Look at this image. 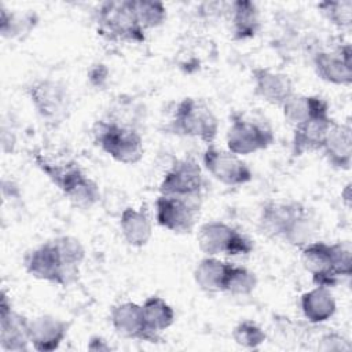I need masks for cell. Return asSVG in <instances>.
<instances>
[{
  "instance_id": "30bf717a",
  "label": "cell",
  "mask_w": 352,
  "mask_h": 352,
  "mask_svg": "<svg viewBox=\"0 0 352 352\" xmlns=\"http://www.w3.org/2000/svg\"><path fill=\"white\" fill-rule=\"evenodd\" d=\"M202 165L219 183L230 187L243 186L253 180L250 166L230 150L209 144L202 154Z\"/></svg>"
},
{
  "instance_id": "4316f807",
  "label": "cell",
  "mask_w": 352,
  "mask_h": 352,
  "mask_svg": "<svg viewBox=\"0 0 352 352\" xmlns=\"http://www.w3.org/2000/svg\"><path fill=\"white\" fill-rule=\"evenodd\" d=\"M230 263L223 261L214 256H205L201 258L192 272L195 285L205 293L223 292L224 279L228 271Z\"/></svg>"
},
{
  "instance_id": "ba28073f",
  "label": "cell",
  "mask_w": 352,
  "mask_h": 352,
  "mask_svg": "<svg viewBox=\"0 0 352 352\" xmlns=\"http://www.w3.org/2000/svg\"><path fill=\"white\" fill-rule=\"evenodd\" d=\"M226 143L227 150L241 157L267 150L275 143V135L270 126L235 113L231 117Z\"/></svg>"
},
{
  "instance_id": "d6986e66",
  "label": "cell",
  "mask_w": 352,
  "mask_h": 352,
  "mask_svg": "<svg viewBox=\"0 0 352 352\" xmlns=\"http://www.w3.org/2000/svg\"><path fill=\"white\" fill-rule=\"evenodd\" d=\"M320 151L329 165L348 170L352 164V128L349 122H336L329 129Z\"/></svg>"
},
{
  "instance_id": "4fadbf2b",
  "label": "cell",
  "mask_w": 352,
  "mask_h": 352,
  "mask_svg": "<svg viewBox=\"0 0 352 352\" xmlns=\"http://www.w3.org/2000/svg\"><path fill=\"white\" fill-rule=\"evenodd\" d=\"M351 44H340L334 51H318L312 56L316 76L333 85H351L352 66Z\"/></svg>"
},
{
  "instance_id": "7c38bea8",
  "label": "cell",
  "mask_w": 352,
  "mask_h": 352,
  "mask_svg": "<svg viewBox=\"0 0 352 352\" xmlns=\"http://www.w3.org/2000/svg\"><path fill=\"white\" fill-rule=\"evenodd\" d=\"M29 319L16 312L6 290L0 300V348L4 352H25L29 349Z\"/></svg>"
},
{
  "instance_id": "2e32d148",
  "label": "cell",
  "mask_w": 352,
  "mask_h": 352,
  "mask_svg": "<svg viewBox=\"0 0 352 352\" xmlns=\"http://www.w3.org/2000/svg\"><path fill=\"white\" fill-rule=\"evenodd\" d=\"M253 91L261 100L282 107V104L294 94L292 78L278 70L257 66L252 70Z\"/></svg>"
},
{
  "instance_id": "9c48e42d",
  "label": "cell",
  "mask_w": 352,
  "mask_h": 352,
  "mask_svg": "<svg viewBox=\"0 0 352 352\" xmlns=\"http://www.w3.org/2000/svg\"><path fill=\"white\" fill-rule=\"evenodd\" d=\"M201 198L160 194L155 199V220L173 234H190L195 228Z\"/></svg>"
},
{
  "instance_id": "4dcf8cb0",
  "label": "cell",
  "mask_w": 352,
  "mask_h": 352,
  "mask_svg": "<svg viewBox=\"0 0 352 352\" xmlns=\"http://www.w3.org/2000/svg\"><path fill=\"white\" fill-rule=\"evenodd\" d=\"M132 8L135 11L139 25L144 32L160 28L161 25H164L168 16L166 7L161 1L132 0Z\"/></svg>"
},
{
  "instance_id": "6da1fadb",
  "label": "cell",
  "mask_w": 352,
  "mask_h": 352,
  "mask_svg": "<svg viewBox=\"0 0 352 352\" xmlns=\"http://www.w3.org/2000/svg\"><path fill=\"white\" fill-rule=\"evenodd\" d=\"M300 250L302 267L311 274L315 286L331 289L342 278L351 276L352 256L346 243H327L315 239Z\"/></svg>"
},
{
  "instance_id": "3957f363",
  "label": "cell",
  "mask_w": 352,
  "mask_h": 352,
  "mask_svg": "<svg viewBox=\"0 0 352 352\" xmlns=\"http://www.w3.org/2000/svg\"><path fill=\"white\" fill-rule=\"evenodd\" d=\"M95 144L124 165H135L143 160L144 144L142 133L129 125L120 124L111 118H102L92 125Z\"/></svg>"
},
{
  "instance_id": "52a82bcc",
  "label": "cell",
  "mask_w": 352,
  "mask_h": 352,
  "mask_svg": "<svg viewBox=\"0 0 352 352\" xmlns=\"http://www.w3.org/2000/svg\"><path fill=\"white\" fill-rule=\"evenodd\" d=\"M198 248L205 256H249L254 250V242L232 227L220 220L204 223L197 234Z\"/></svg>"
},
{
  "instance_id": "484cf974",
  "label": "cell",
  "mask_w": 352,
  "mask_h": 352,
  "mask_svg": "<svg viewBox=\"0 0 352 352\" xmlns=\"http://www.w3.org/2000/svg\"><path fill=\"white\" fill-rule=\"evenodd\" d=\"M280 109L286 122L294 128L312 116L329 110V103L318 95H302L294 92Z\"/></svg>"
},
{
  "instance_id": "603a6c76",
  "label": "cell",
  "mask_w": 352,
  "mask_h": 352,
  "mask_svg": "<svg viewBox=\"0 0 352 352\" xmlns=\"http://www.w3.org/2000/svg\"><path fill=\"white\" fill-rule=\"evenodd\" d=\"M120 230L125 242L132 248L146 246L153 236L151 219L143 208L125 206L120 213Z\"/></svg>"
},
{
  "instance_id": "ac0fdd59",
  "label": "cell",
  "mask_w": 352,
  "mask_h": 352,
  "mask_svg": "<svg viewBox=\"0 0 352 352\" xmlns=\"http://www.w3.org/2000/svg\"><path fill=\"white\" fill-rule=\"evenodd\" d=\"M70 329V322L44 314L29 319V340L34 351L52 352L60 346Z\"/></svg>"
},
{
  "instance_id": "7a4b0ae2",
  "label": "cell",
  "mask_w": 352,
  "mask_h": 352,
  "mask_svg": "<svg viewBox=\"0 0 352 352\" xmlns=\"http://www.w3.org/2000/svg\"><path fill=\"white\" fill-rule=\"evenodd\" d=\"M34 162L62 191L73 208L89 210L102 201L99 184L91 179L78 164H52L40 154L34 155Z\"/></svg>"
},
{
  "instance_id": "44dd1931",
  "label": "cell",
  "mask_w": 352,
  "mask_h": 352,
  "mask_svg": "<svg viewBox=\"0 0 352 352\" xmlns=\"http://www.w3.org/2000/svg\"><path fill=\"white\" fill-rule=\"evenodd\" d=\"M301 202L298 201H268L258 214V230L268 238L280 239L293 214L297 212Z\"/></svg>"
},
{
  "instance_id": "277c9868",
  "label": "cell",
  "mask_w": 352,
  "mask_h": 352,
  "mask_svg": "<svg viewBox=\"0 0 352 352\" xmlns=\"http://www.w3.org/2000/svg\"><path fill=\"white\" fill-rule=\"evenodd\" d=\"M98 34L109 41L140 44L146 40V32L139 25L132 0L103 1L95 11Z\"/></svg>"
},
{
  "instance_id": "8fae6325",
  "label": "cell",
  "mask_w": 352,
  "mask_h": 352,
  "mask_svg": "<svg viewBox=\"0 0 352 352\" xmlns=\"http://www.w3.org/2000/svg\"><path fill=\"white\" fill-rule=\"evenodd\" d=\"M204 175L199 164L192 158L176 160L165 172L160 183V194L187 198H201Z\"/></svg>"
},
{
  "instance_id": "74e56055",
  "label": "cell",
  "mask_w": 352,
  "mask_h": 352,
  "mask_svg": "<svg viewBox=\"0 0 352 352\" xmlns=\"http://www.w3.org/2000/svg\"><path fill=\"white\" fill-rule=\"evenodd\" d=\"M341 198H342L345 206L349 208V205H351V183H348V184L342 188V191H341Z\"/></svg>"
},
{
  "instance_id": "cb8c5ba5",
  "label": "cell",
  "mask_w": 352,
  "mask_h": 352,
  "mask_svg": "<svg viewBox=\"0 0 352 352\" xmlns=\"http://www.w3.org/2000/svg\"><path fill=\"white\" fill-rule=\"evenodd\" d=\"M318 231V217L315 216L312 209H309L301 202L297 212L293 214L289 224L286 226L280 241L286 242L290 246L301 249L316 239Z\"/></svg>"
},
{
  "instance_id": "8d00e7d4",
  "label": "cell",
  "mask_w": 352,
  "mask_h": 352,
  "mask_svg": "<svg viewBox=\"0 0 352 352\" xmlns=\"http://www.w3.org/2000/svg\"><path fill=\"white\" fill-rule=\"evenodd\" d=\"M87 348L89 351H95V352H107V351L113 349V346L100 336H92L88 341Z\"/></svg>"
},
{
  "instance_id": "d4e9b609",
  "label": "cell",
  "mask_w": 352,
  "mask_h": 352,
  "mask_svg": "<svg viewBox=\"0 0 352 352\" xmlns=\"http://www.w3.org/2000/svg\"><path fill=\"white\" fill-rule=\"evenodd\" d=\"M63 265V287L78 279L81 264L85 260V248L81 241L72 235H60L51 239Z\"/></svg>"
},
{
  "instance_id": "d6a6232c",
  "label": "cell",
  "mask_w": 352,
  "mask_h": 352,
  "mask_svg": "<svg viewBox=\"0 0 352 352\" xmlns=\"http://www.w3.org/2000/svg\"><path fill=\"white\" fill-rule=\"evenodd\" d=\"M231 336L236 345L246 349H257L267 341V333L263 327L249 319L238 322L234 326Z\"/></svg>"
},
{
  "instance_id": "5b68a950",
  "label": "cell",
  "mask_w": 352,
  "mask_h": 352,
  "mask_svg": "<svg viewBox=\"0 0 352 352\" xmlns=\"http://www.w3.org/2000/svg\"><path fill=\"white\" fill-rule=\"evenodd\" d=\"M168 129L173 135L198 139L209 146L217 136L219 120L205 100L188 96L177 103Z\"/></svg>"
},
{
  "instance_id": "f1b7e54d",
  "label": "cell",
  "mask_w": 352,
  "mask_h": 352,
  "mask_svg": "<svg viewBox=\"0 0 352 352\" xmlns=\"http://www.w3.org/2000/svg\"><path fill=\"white\" fill-rule=\"evenodd\" d=\"M38 18L34 12L11 11L1 4L0 7V33L4 38H22L36 28Z\"/></svg>"
},
{
  "instance_id": "e0dca14e",
  "label": "cell",
  "mask_w": 352,
  "mask_h": 352,
  "mask_svg": "<svg viewBox=\"0 0 352 352\" xmlns=\"http://www.w3.org/2000/svg\"><path fill=\"white\" fill-rule=\"evenodd\" d=\"M333 124L334 120L330 116V110H326L294 126L292 138L293 157H301L307 153L320 150L324 138Z\"/></svg>"
},
{
  "instance_id": "83f0119b",
  "label": "cell",
  "mask_w": 352,
  "mask_h": 352,
  "mask_svg": "<svg viewBox=\"0 0 352 352\" xmlns=\"http://www.w3.org/2000/svg\"><path fill=\"white\" fill-rule=\"evenodd\" d=\"M142 311L148 331L157 337L175 322L173 308L160 296L147 297L142 304Z\"/></svg>"
},
{
  "instance_id": "836d02e7",
  "label": "cell",
  "mask_w": 352,
  "mask_h": 352,
  "mask_svg": "<svg viewBox=\"0 0 352 352\" xmlns=\"http://www.w3.org/2000/svg\"><path fill=\"white\" fill-rule=\"evenodd\" d=\"M318 349L319 351H349L351 344L348 338H345L342 334L337 331H329L323 334L318 341Z\"/></svg>"
},
{
  "instance_id": "7402d4cb",
  "label": "cell",
  "mask_w": 352,
  "mask_h": 352,
  "mask_svg": "<svg viewBox=\"0 0 352 352\" xmlns=\"http://www.w3.org/2000/svg\"><path fill=\"white\" fill-rule=\"evenodd\" d=\"M300 308L309 323L320 324L334 316L337 311V301L331 289L315 286L301 294Z\"/></svg>"
},
{
  "instance_id": "8992f818",
  "label": "cell",
  "mask_w": 352,
  "mask_h": 352,
  "mask_svg": "<svg viewBox=\"0 0 352 352\" xmlns=\"http://www.w3.org/2000/svg\"><path fill=\"white\" fill-rule=\"evenodd\" d=\"M26 94L37 116L47 125L58 126L67 120L72 107V96L63 81L38 78L28 85Z\"/></svg>"
},
{
  "instance_id": "d590c367",
  "label": "cell",
  "mask_w": 352,
  "mask_h": 352,
  "mask_svg": "<svg viewBox=\"0 0 352 352\" xmlns=\"http://www.w3.org/2000/svg\"><path fill=\"white\" fill-rule=\"evenodd\" d=\"M15 144H16V138H15L14 131L3 124V126H1V150H3V153H6V154L12 153L15 148Z\"/></svg>"
},
{
  "instance_id": "9a60e30c",
  "label": "cell",
  "mask_w": 352,
  "mask_h": 352,
  "mask_svg": "<svg viewBox=\"0 0 352 352\" xmlns=\"http://www.w3.org/2000/svg\"><path fill=\"white\" fill-rule=\"evenodd\" d=\"M23 267L37 280L63 286V265L51 239L29 250L23 257Z\"/></svg>"
},
{
  "instance_id": "e575fe53",
  "label": "cell",
  "mask_w": 352,
  "mask_h": 352,
  "mask_svg": "<svg viewBox=\"0 0 352 352\" xmlns=\"http://www.w3.org/2000/svg\"><path fill=\"white\" fill-rule=\"evenodd\" d=\"M109 77H110V70L102 62H96L91 65L88 69V82L95 89H104L109 82Z\"/></svg>"
},
{
  "instance_id": "1f68e13d",
  "label": "cell",
  "mask_w": 352,
  "mask_h": 352,
  "mask_svg": "<svg viewBox=\"0 0 352 352\" xmlns=\"http://www.w3.org/2000/svg\"><path fill=\"white\" fill-rule=\"evenodd\" d=\"M316 8L333 26L346 30L352 25V0H326L316 4Z\"/></svg>"
},
{
  "instance_id": "5bb4252c",
  "label": "cell",
  "mask_w": 352,
  "mask_h": 352,
  "mask_svg": "<svg viewBox=\"0 0 352 352\" xmlns=\"http://www.w3.org/2000/svg\"><path fill=\"white\" fill-rule=\"evenodd\" d=\"M110 323L114 331L124 338L147 342H158L161 340V337L148 331L143 318L142 304L133 301H124L114 305L110 311Z\"/></svg>"
},
{
  "instance_id": "f546056e",
  "label": "cell",
  "mask_w": 352,
  "mask_h": 352,
  "mask_svg": "<svg viewBox=\"0 0 352 352\" xmlns=\"http://www.w3.org/2000/svg\"><path fill=\"white\" fill-rule=\"evenodd\" d=\"M257 283V276L252 270L230 263L223 285V293L232 296H249L256 290Z\"/></svg>"
},
{
  "instance_id": "ffe728a7",
  "label": "cell",
  "mask_w": 352,
  "mask_h": 352,
  "mask_svg": "<svg viewBox=\"0 0 352 352\" xmlns=\"http://www.w3.org/2000/svg\"><path fill=\"white\" fill-rule=\"evenodd\" d=\"M226 14L231 23L234 40L253 38L261 29L260 10L253 1L235 0L227 3Z\"/></svg>"
}]
</instances>
